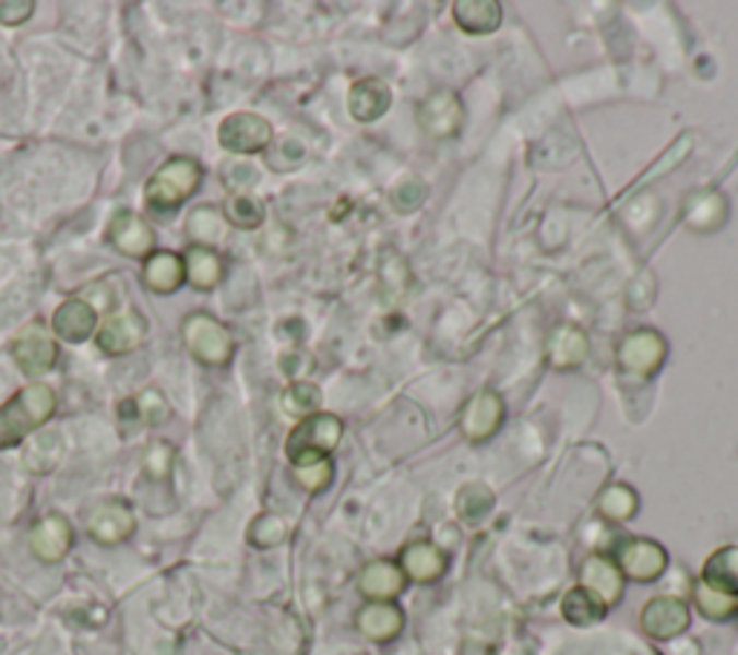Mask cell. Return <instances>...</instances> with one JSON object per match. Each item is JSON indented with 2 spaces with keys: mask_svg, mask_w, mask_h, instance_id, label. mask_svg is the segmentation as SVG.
Wrapping results in <instances>:
<instances>
[{
  "mask_svg": "<svg viewBox=\"0 0 738 655\" xmlns=\"http://www.w3.org/2000/svg\"><path fill=\"white\" fill-rule=\"evenodd\" d=\"M56 413V393L49 384H26L0 407V451L21 445L26 437L38 433L40 425Z\"/></svg>",
  "mask_w": 738,
  "mask_h": 655,
  "instance_id": "obj_1",
  "label": "cell"
},
{
  "mask_svg": "<svg viewBox=\"0 0 738 655\" xmlns=\"http://www.w3.org/2000/svg\"><path fill=\"white\" fill-rule=\"evenodd\" d=\"M202 179L200 165L191 156H177L162 165L145 188V200L156 211H174L197 191Z\"/></svg>",
  "mask_w": 738,
  "mask_h": 655,
  "instance_id": "obj_2",
  "label": "cell"
},
{
  "mask_svg": "<svg viewBox=\"0 0 738 655\" xmlns=\"http://www.w3.org/2000/svg\"><path fill=\"white\" fill-rule=\"evenodd\" d=\"M341 437H344V421L332 413H314L291 430L286 453H289L291 465L306 460H321V456H330L335 451Z\"/></svg>",
  "mask_w": 738,
  "mask_h": 655,
  "instance_id": "obj_3",
  "label": "cell"
},
{
  "mask_svg": "<svg viewBox=\"0 0 738 655\" xmlns=\"http://www.w3.org/2000/svg\"><path fill=\"white\" fill-rule=\"evenodd\" d=\"M182 332L184 344H188V349L193 353V358H200L202 365L219 367L231 358L234 349L231 332L225 330V326L219 324V321H214L211 315L197 312V315H191L184 321Z\"/></svg>",
  "mask_w": 738,
  "mask_h": 655,
  "instance_id": "obj_4",
  "label": "cell"
},
{
  "mask_svg": "<svg viewBox=\"0 0 738 655\" xmlns=\"http://www.w3.org/2000/svg\"><path fill=\"white\" fill-rule=\"evenodd\" d=\"M618 569L623 572V577H632L638 583L658 581L660 574L666 572V549L658 546L655 540H643V537H629V540L620 543L618 549Z\"/></svg>",
  "mask_w": 738,
  "mask_h": 655,
  "instance_id": "obj_5",
  "label": "cell"
},
{
  "mask_svg": "<svg viewBox=\"0 0 738 655\" xmlns=\"http://www.w3.org/2000/svg\"><path fill=\"white\" fill-rule=\"evenodd\" d=\"M272 142V124L258 114H231L219 124V145L228 154H260Z\"/></svg>",
  "mask_w": 738,
  "mask_h": 655,
  "instance_id": "obj_6",
  "label": "cell"
},
{
  "mask_svg": "<svg viewBox=\"0 0 738 655\" xmlns=\"http://www.w3.org/2000/svg\"><path fill=\"white\" fill-rule=\"evenodd\" d=\"M664 358L666 341L652 330L629 332L618 347V365L627 372H632V376H641V379L658 372L660 365H664Z\"/></svg>",
  "mask_w": 738,
  "mask_h": 655,
  "instance_id": "obj_7",
  "label": "cell"
},
{
  "mask_svg": "<svg viewBox=\"0 0 738 655\" xmlns=\"http://www.w3.org/2000/svg\"><path fill=\"white\" fill-rule=\"evenodd\" d=\"M690 627V609L675 595H658L641 609V630L655 641L678 639Z\"/></svg>",
  "mask_w": 738,
  "mask_h": 655,
  "instance_id": "obj_8",
  "label": "cell"
},
{
  "mask_svg": "<svg viewBox=\"0 0 738 655\" xmlns=\"http://www.w3.org/2000/svg\"><path fill=\"white\" fill-rule=\"evenodd\" d=\"M462 122H465V110L450 90H436L418 107V124L436 139L456 136Z\"/></svg>",
  "mask_w": 738,
  "mask_h": 655,
  "instance_id": "obj_9",
  "label": "cell"
},
{
  "mask_svg": "<svg viewBox=\"0 0 738 655\" xmlns=\"http://www.w3.org/2000/svg\"><path fill=\"white\" fill-rule=\"evenodd\" d=\"M12 356H15L17 367L26 376H40V372L52 370L58 358L56 341L49 338L47 330L40 324H29L17 332L15 344H12Z\"/></svg>",
  "mask_w": 738,
  "mask_h": 655,
  "instance_id": "obj_10",
  "label": "cell"
},
{
  "mask_svg": "<svg viewBox=\"0 0 738 655\" xmlns=\"http://www.w3.org/2000/svg\"><path fill=\"white\" fill-rule=\"evenodd\" d=\"M110 243L128 254V258H151L153 246H156V235H153L151 223L145 217H139L133 211H121L110 223Z\"/></svg>",
  "mask_w": 738,
  "mask_h": 655,
  "instance_id": "obj_11",
  "label": "cell"
},
{
  "mask_svg": "<svg viewBox=\"0 0 738 655\" xmlns=\"http://www.w3.org/2000/svg\"><path fill=\"white\" fill-rule=\"evenodd\" d=\"M87 528L98 543L116 546V543L128 540L130 534H133L136 517H133V511H130L121 500H105L90 511Z\"/></svg>",
  "mask_w": 738,
  "mask_h": 655,
  "instance_id": "obj_12",
  "label": "cell"
},
{
  "mask_svg": "<svg viewBox=\"0 0 738 655\" xmlns=\"http://www.w3.org/2000/svg\"><path fill=\"white\" fill-rule=\"evenodd\" d=\"M623 583H627L623 572L606 555H592L580 569V586L597 595L606 607H615L623 598Z\"/></svg>",
  "mask_w": 738,
  "mask_h": 655,
  "instance_id": "obj_13",
  "label": "cell"
},
{
  "mask_svg": "<svg viewBox=\"0 0 738 655\" xmlns=\"http://www.w3.org/2000/svg\"><path fill=\"white\" fill-rule=\"evenodd\" d=\"M502 416H505V405L497 393H490V390L476 393L462 410V433L474 442H485L497 433Z\"/></svg>",
  "mask_w": 738,
  "mask_h": 655,
  "instance_id": "obj_14",
  "label": "cell"
},
{
  "mask_svg": "<svg viewBox=\"0 0 738 655\" xmlns=\"http://www.w3.org/2000/svg\"><path fill=\"white\" fill-rule=\"evenodd\" d=\"M147 324L145 318H139L136 312H116L107 318V324L98 330V347L105 349L107 356H124L145 341Z\"/></svg>",
  "mask_w": 738,
  "mask_h": 655,
  "instance_id": "obj_15",
  "label": "cell"
},
{
  "mask_svg": "<svg viewBox=\"0 0 738 655\" xmlns=\"http://www.w3.org/2000/svg\"><path fill=\"white\" fill-rule=\"evenodd\" d=\"M404 577L416 583H433L439 581L448 569V555H444L436 543L416 540L404 546L402 558H398Z\"/></svg>",
  "mask_w": 738,
  "mask_h": 655,
  "instance_id": "obj_16",
  "label": "cell"
},
{
  "mask_svg": "<svg viewBox=\"0 0 738 655\" xmlns=\"http://www.w3.org/2000/svg\"><path fill=\"white\" fill-rule=\"evenodd\" d=\"M29 546L44 563H58L73 546V528L61 514H49L38 520L29 532Z\"/></svg>",
  "mask_w": 738,
  "mask_h": 655,
  "instance_id": "obj_17",
  "label": "cell"
},
{
  "mask_svg": "<svg viewBox=\"0 0 738 655\" xmlns=\"http://www.w3.org/2000/svg\"><path fill=\"white\" fill-rule=\"evenodd\" d=\"M404 577L402 567L393 563V560H372L364 567V572L358 574V590L361 595H367L369 600H393L404 592Z\"/></svg>",
  "mask_w": 738,
  "mask_h": 655,
  "instance_id": "obj_18",
  "label": "cell"
},
{
  "mask_svg": "<svg viewBox=\"0 0 738 655\" xmlns=\"http://www.w3.org/2000/svg\"><path fill=\"white\" fill-rule=\"evenodd\" d=\"M355 623H358L361 635H367L369 641L384 644V641H393L404 630V612L395 607L393 600H372L358 612Z\"/></svg>",
  "mask_w": 738,
  "mask_h": 655,
  "instance_id": "obj_19",
  "label": "cell"
},
{
  "mask_svg": "<svg viewBox=\"0 0 738 655\" xmlns=\"http://www.w3.org/2000/svg\"><path fill=\"white\" fill-rule=\"evenodd\" d=\"M98 324V309L93 303H87L84 298H73L64 300L61 307L56 309V315H52V330L56 335L67 341H87L93 332H96Z\"/></svg>",
  "mask_w": 738,
  "mask_h": 655,
  "instance_id": "obj_20",
  "label": "cell"
},
{
  "mask_svg": "<svg viewBox=\"0 0 738 655\" xmlns=\"http://www.w3.org/2000/svg\"><path fill=\"white\" fill-rule=\"evenodd\" d=\"M390 102H393V93L386 87V82L381 79H361L349 87V114L358 122H376L381 116L390 110Z\"/></svg>",
  "mask_w": 738,
  "mask_h": 655,
  "instance_id": "obj_21",
  "label": "cell"
},
{
  "mask_svg": "<svg viewBox=\"0 0 738 655\" xmlns=\"http://www.w3.org/2000/svg\"><path fill=\"white\" fill-rule=\"evenodd\" d=\"M588 356V338L586 332L574 324H562L551 332L548 338V361L560 370L583 365Z\"/></svg>",
  "mask_w": 738,
  "mask_h": 655,
  "instance_id": "obj_22",
  "label": "cell"
},
{
  "mask_svg": "<svg viewBox=\"0 0 738 655\" xmlns=\"http://www.w3.org/2000/svg\"><path fill=\"white\" fill-rule=\"evenodd\" d=\"M145 284L153 291H162V295H170L184 284V260L174 251H153L151 258L145 260Z\"/></svg>",
  "mask_w": 738,
  "mask_h": 655,
  "instance_id": "obj_23",
  "label": "cell"
},
{
  "mask_svg": "<svg viewBox=\"0 0 738 655\" xmlns=\"http://www.w3.org/2000/svg\"><path fill=\"white\" fill-rule=\"evenodd\" d=\"M701 581L713 590L738 598V546H724L706 558L701 569Z\"/></svg>",
  "mask_w": 738,
  "mask_h": 655,
  "instance_id": "obj_24",
  "label": "cell"
},
{
  "mask_svg": "<svg viewBox=\"0 0 738 655\" xmlns=\"http://www.w3.org/2000/svg\"><path fill=\"white\" fill-rule=\"evenodd\" d=\"M184 281L193 289H214L223 281V260L209 246H191L184 251Z\"/></svg>",
  "mask_w": 738,
  "mask_h": 655,
  "instance_id": "obj_25",
  "label": "cell"
},
{
  "mask_svg": "<svg viewBox=\"0 0 738 655\" xmlns=\"http://www.w3.org/2000/svg\"><path fill=\"white\" fill-rule=\"evenodd\" d=\"M456 24L471 35H488L502 24V7L493 0H459L453 7Z\"/></svg>",
  "mask_w": 738,
  "mask_h": 655,
  "instance_id": "obj_26",
  "label": "cell"
},
{
  "mask_svg": "<svg viewBox=\"0 0 738 655\" xmlns=\"http://www.w3.org/2000/svg\"><path fill=\"white\" fill-rule=\"evenodd\" d=\"M606 609L609 607H606L597 595L583 590V586H574V590L566 592V598H562V615H566V621L574 623V627H592V623L603 621Z\"/></svg>",
  "mask_w": 738,
  "mask_h": 655,
  "instance_id": "obj_27",
  "label": "cell"
},
{
  "mask_svg": "<svg viewBox=\"0 0 738 655\" xmlns=\"http://www.w3.org/2000/svg\"><path fill=\"white\" fill-rule=\"evenodd\" d=\"M61 460V437H58L56 430H38L33 433V439L26 442L24 451V462L26 468L33 471V474H47L52 471Z\"/></svg>",
  "mask_w": 738,
  "mask_h": 655,
  "instance_id": "obj_28",
  "label": "cell"
},
{
  "mask_svg": "<svg viewBox=\"0 0 738 655\" xmlns=\"http://www.w3.org/2000/svg\"><path fill=\"white\" fill-rule=\"evenodd\" d=\"M597 511L611 523H623L638 511V493L629 486H609L597 497Z\"/></svg>",
  "mask_w": 738,
  "mask_h": 655,
  "instance_id": "obj_29",
  "label": "cell"
},
{
  "mask_svg": "<svg viewBox=\"0 0 738 655\" xmlns=\"http://www.w3.org/2000/svg\"><path fill=\"white\" fill-rule=\"evenodd\" d=\"M724 211H727V205L718 194H699L692 196L690 205H687V223L699 231H713V228L722 226Z\"/></svg>",
  "mask_w": 738,
  "mask_h": 655,
  "instance_id": "obj_30",
  "label": "cell"
},
{
  "mask_svg": "<svg viewBox=\"0 0 738 655\" xmlns=\"http://www.w3.org/2000/svg\"><path fill=\"white\" fill-rule=\"evenodd\" d=\"M695 607L701 609V615L704 618H710V621H727V618H733V615L738 612V598H733V595H724V592L713 590V586H706L704 581L695 583Z\"/></svg>",
  "mask_w": 738,
  "mask_h": 655,
  "instance_id": "obj_31",
  "label": "cell"
},
{
  "mask_svg": "<svg viewBox=\"0 0 738 655\" xmlns=\"http://www.w3.org/2000/svg\"><path fill=\"white\" fill-rule=\"evenodd\" d=\"M283 407H286V413H291V416H303V419H309V416H314L318 407H321V390L314 388V384H309V381H295V384H289L286 393H283Z\"/></svg>",
  "mask_w": 738,
  "mask_h": 655,
  "instance_id": "obj_32",
  "label": "cell"
},
{
  "mask_svg": "<svg viewBox=\"0 0 738 655\" xmlns=\"http://www.w3.org/2000/svg\"><path fill=\"white\" fill-rule=\"evenodd\" d=\"M225 217L237 228H258L265 217V209L254 196H231L225 203Z\"/></svg>",
  "mask_w": 738,
  "mask_h": 655,
  "instance_id": "obj_33",
  "label": "cell"
},
{
  "mask_svg": "<svg viewBox=\"0 0 738 655\" xmlns=\"http://www.w3.org/2000/svg\"><path fill=\"white\" fill-rule=\"evenodd\" d=\"M295 479L297 486L306 488V491H323V488L332 483V462L330 456H321V460H306L295 465Z\"/></svg>",
  "mask_w": 738,
  "mask_h": 655,
  "instance_id": "obj_34",
  "label": "cell"
},
{
  "mask_svg": "<svg viewBox=\"0 0 738 655\" xmlns=\"http://www.w3.org/2000/svg\"><path fill=\"white\" fill-rule=\"evenodd\" d=\"M283 537H286V523L274 514H263L249 528V540L260 549H272V546L283 543Z\"/></svg>",
  "mask_w": 738,
  "mask_h": 655,
  "instance_id": "obj_35",
  "label": "cell"
},
{
  "mask_svg": "<svg viewBox=\"0 0 738 655\" xmlns=\"http://www.w3.org/2000/svg\"><path fill=\"white\" fill-rule=\"evenodd\" d=\"M490 502H493V493H490L485 486H465L462 488V493H459L456 509L465 520H479L488 514Z\"/></svg>",
  "mask_w": 738,
  "mask_h": 655,
  "instance_id": "obj_36",
  "label": "cell"
},
{
  "mask_svg": "<svg viewBox=\"0 0 738 655\" xmlns=\"http://www.w3.org/2000/svg\"><path fill=\"white\" fill-rule=\"evenodd\" d=\"M136 413L139 421H145V425H162V421L168 419V402L162 398V393L156 390H145L142 396L136 398Z\"/></svg>",
  "mask_w": 738,
  "mask_h": 655,
  "instance_id": "obj_37",
  "label": "cell"
},
{
  "mask_svg": "<svg viewBox=\"0 0 738 655\" xmlns=\"http://www.w3.org/2000/svg\"><path fill=\"white\" fill-rule=\"evenodd\" d=\"M170 462H174V448L170 445H165V442H153V445L147 448L145 468L153 479L168 477Z\"/></svg>",
  "mask_w": 738,
  "mask_h": 655,
  "instance_id": "obj_38",
  "label": "cell"
},
{
  "mask_svg": "<svg viewBox=\"0 0 738 655\" xmlns=\"http://www.w3.org/2000/svg\"><path fill=\"white\" fill-rule=\"evenodd\" d=\"M35 12L33 0H0V24L17 26L29 21Z\"/></svg>",
  "mask_w": 738,
  "mask_h": 655,
  "instance_id": "obj_39",
  "label": "cell"
}]
</instances>
